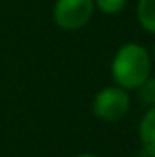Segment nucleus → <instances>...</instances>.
<instances>
[{
	"label": "nucleus",
	"instance_id": "f257e3e1",
	"mask_svg": "<svg viewBox=\"0 0 155 157\" xmlns=\"http://www.w3.org/2000/svg\"><path fill=\"white\" fill-rule=\"evenodd\" d=\"M152 71V59L144 46L137 42L122 44L112 60V77L124 90H137Z\"/></svg>",
	"mask_w": 155,
	"mask_h": 157
},
{
	"label": "nucleus",
	"instance_id": "f03ea898",
	"mask_svg": "<svg viewBox=\"0 0 155 157\" xmlns=\"http://www.w3.org/2000/svg\"><path fill=\"white\" fill-rule=\"evenodd\" d=\"M130 110V95L128 90L120 86L102 88L93 99V113L100 121L115 122L120 121Z\"/></svg>",
	"mask_w": 155,
	"mask_h": 157
},
{
	"label": "nucleus",
	"instance_id": "7ed1b4c3",
	"mask_svg": "<svg viewBox=\"0 0 155 157\" xmlns=\"http://www.w3.org/2000/svg\"><path fill=\"white\" fill-rule=\"evenodd\" d=\"M93 9V0H57L53 6V20L59 28L75 31L89 22Z\"/></svg>",
	"mask_w": 155,
	"mask_h": 157
},
{
	"label": "nucleus",
	"instance_id": "20e7f679",
	"mask_svg": "<svg viewBox=\"0 0 155 157\" xmlns=\"http://www.w3.org/2000/svg\"><path fill=\"white\" fill-rule=\"evenodd\" d=\"M139 137L142 143V148L150 157H155V106L150 108L139 124Z\"/></svg>",
	"mask_w": 155,
	"mask_h": 157
},
{
	"label": "nucleus",
	"instance_id": "39448f33",
	"mask_svg": "<svg viewBox=\"0 0 155 157\" xmlns=\"http://www.w3.org/2000/svg\"><path fill=\"white\" fill-rule=\"evenodd\" d=\"M137 17L146 31L155 33V0H139Z\"/></svg>",
	"mask_w": 155,
	"mask_h": 157
},
{
	"label": "nucleus",
	"instance_id": "423d86ee",
	"mask_svg": "<svg viewBox=\"0 0 155 157\" xmlns=\"http://www.w3.org/2000/svg\"><path fill=\"white\" fill-rule=\"evenodd\" d=\"M137 90H139V99H141L146 106L153 108L155 106V78L148 77Z\"/></svg>",
	"mask_w": 155,
	"mask_h": 157
},
{
	"label": "nucleus",
	"instance_id": "0eeeda50",
	"mask_svg": "<svg viewBox=\"0 0 155 157\" xmlns=\"http://www.w3.org/2000/svg\"><path fill=\"white\" fill-rule=\"evenodd\" d=\"M93 4L106 15H117L126 7V0H93Z\"/></svg>",
	"mask_w": 155,
	"mask_h": 157
},
{
	"label": "nucleus",
	"instance_id": "6e6552de",
	"mask_svg": "<svg viewBox=\"0 0 155 157\" xmlns=\"http://www.w3.org/2000/svg\"><path fill=\"white\" fill-rule=\"evenodd\" d=\"M77 157H99V155H93V154H80Z\"/></svg>",
	"mask_w": 155,
	"mask_h": 157
},
{
	"label": "nucleus",
	"instance_id": "1a4fd4ad",
	"mask_svg": "<svg viewBox=\"0 0 155 157\" xmlns=\"http://www.w3.org/2000/svg\"><path fill=\"white\" fill-rule=\"evenodd\" d=\"M153 57H155V46H153Z\"/></svg>",
	"mask_w": 155,
	"mask_h": 157
}]
</instances>
